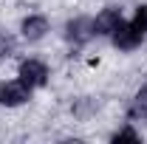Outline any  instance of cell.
Instances as JSON below:
<instances>
[{
	"mask_svg": "<svg viewBox=\"0 0 147 144\" xmlns=\"http://www.w3.org/2000/svg\"><path fill=\"white\" fill-rule=\"evenodd\" d=\"M142 139H144L142 124H136V122H130V119L116 122L113 130L108 133V141H113V144H139Z\"/></svg>",
	"mask_w": 147,
	"mask_h": 144,
	"instance_id": "9c48e42d",
	"label": "cell"
},
{
	"mask_svg": "<svg viewBox=\"0 0 147 144\" xmlns=\"http://www.w3.org/2000/svg\"><path fill=\"white\" fill-rule=\"evenodd\" d=\"M14 31H17L23 45L34 48V45H42L54 34V20L45 11H23L17 17V23H14Z\"/></svg>",
	"mask_w": 147,
	"mask_h": 144,
	"instance_id": "3957f363",
	"label": "cell"
},
{
	"mask_svg": "<svg viewBox=\"0 0 147 144\" xmlns=\"http://www.w3.org/2000/svg\"><path fill=\"white\" fill-rule=\"evenodd\" d=\"M59 40H62V45L68 48V54H82L85 48H91L93 42H96L91 11L68 14L65 23H62V28H59Z\"/></svg>",
	"mask_w": 147,
	"mask_h": 144,
	"instance_id": "6da1fadb",
	"label": "cell"
},
{
	"mask_svg": "<svg viewBox=\"0 0 147 144\" xmlns=\"http://www.w3.org/2000/svg\"><path fill=\"white\" fill-rule=\"evenodd\" d=\"M125 17H127V14H125V6L116 3V0H108V3H102L96 11H91L96 40H108V37L119 28V23H122Z\"/></svg>",
	"mask_w": 147,
	"mask_h": 144,
	"instance_id": "8992f818",
	"label": "cell"
},
{
	"mask_svg": "<svg viewBox=\"0 0 147 144\" xmlns=\"http://www.w3.org/2000/svg\"><path fill=\"white\" fill-rule=\"evenodd\" d=\"M14 73L34 93L48 90L51 82H54V65H51L48 57H42V54H20L17 62H14Z\"/></svg>",
	"mask_w": 147,
	"mask_h": 144,
	"instance_id": "7a4b0ae2",
	"label": "cell"
},
{
	"mask_svg": "<svg viewBox=\"0 0 147 144\" xmlns=\"http://www.w3.org/2000/svg\"><path fill=\"white\" fill-rule=\"evenodd\" d=\"M105 42H108V45L116 51V54L130 57V54L142 51V48L147 45V37L142 34V31H139V28H136V26H133L127 17H125L122 23H119V28H116V31H113V34H110Z\"/></svg>",
	"mask_w": 147,
	"mask_h": 144,
	"instance_id": "5b68a950",
	"label": "cell"
},
{
	"mask_svg": "<svg viewBox=\"0 0 147 144\" xmlns=\"http://www.w3.org/2000/svg\"><path fill=\"white\" fill-rule=\"evenodd\" d=\"M122 119H130L136 124L147 122V79H142L136 88L130 90V96L122 105Z\"/></svg>",
	"mask_w": 147,
	"mask_h": 144,
	"instance_id": "52a82bcc",
	"label": "cell"
},
{
	"mask_svg": "<svg viewBox=\"0 0 147 144\" xmlns=\"http://www.w3.org/2000/svg\"><path fill=\"white\" fill-rule=\"evenodd\" d=\"M20 48H23V42H20L17 31L0 23V65L17 62V57H20Z\"/></svg>",
	"mask_w": 147,
	"mask_h": 144,
	"instance_id": "ba28073f",
	"label": "cell"
},
{
	"mask_svg": "<svg viewBox=\"0 0 147 144\" xmlns=\"http://www.w3.org/2000/svg\"><path fill=\"white\" fill-rule=\"evenodd\" d=\"M127 20L147 37V0H136V3H133V9H130Z\"/></svg>",
	"mask_w": 147,
	"mask_h": 144,
	"instance_id": "30bf717a",
	"label": "cell"
},
{
	"mask_svg": "<svg viewBox=\"0 0 147 144\" xmlns=\"http://www.w3.org/2000/svg\"><path fill=\"white\" fill-rule=\"evenodd\" d=\"M34 102V90L28 88L17 73L11 76H0V110L6 113H17V110L28 108Z\"/></svg>",
	"mask_w": 147,
	"mask_h": 144,
	"instance_id": "277c9868",
	"label": "cell"
}]
</instances>
